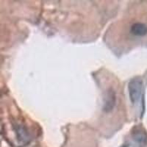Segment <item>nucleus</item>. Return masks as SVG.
Instances as JSON below:
<instances>
[{
  "label": "nucleus",
  "instance_id": "1",
  "mask_svg": "<svg viewBox=\"0 0 147 147\" xmlns=\"http://www.w3.org/2000/svg\"><path fill=\"white\" fill-rule=\"evenodd\" d=\"M142 88L143 82L140 79H133L129 82V96L132 104H136L139 101L142 93Z\"/></svg>",
  "mask_w": 147,
  "mask_h": 147
},
{
  "label": "nucleus",
  "instance_id": "2",
  "mask_svg": "<svg viewBox=\"0 0 147 147\" xmlns=\"http://www.w3.org/2000/svg\"><path fill=\"white\" fill-rule=\"evenodd\" d=\"M116 103V94L113 88H110L107 90L105 102H104L103 110L105 112L110 113L113 110Z\"/></svg>",
  "mask_w": 147,
  "mask_h": 147
},
{
  "label": "nucleus",
  "instance_id": "3",
  "mask_svg": "<svg viewBox=\"0 0 147 147\" xmlns=\"http://www.w3.org/2000/svg\"><path fill=\"white\" fill-rule=\"evenodd\" d=\"M130 31L132 34L136 36H144L147 34V26L145 24L140 23V22L135 23L131 27Z\"/></svg>",
  "mask_w": 147,
  "mask_h": 147
},
{
  "label": "nucleus",
  "instance_id": "4",
  "mask_svg": "<svg viewBox=\"0 0 147 147\" xmlns=\"http://www.w3.org/2000/svg\"><path fill=\"white\" fill-rule=\"evenodd\" d=\"M133 138L140 144H145L147 142V134L141 129H136V132H133Z\"/></svg>",
  "mask_w": 147,
  "mask_h": 147
},
{
  "label": "nucleus",
  "instance_id": "5",
  "mask_svg": "<svg viewBox=\"0 0 147 147\" xmlns=\"http://www.w3.org/2000/svg\"><path fill=\"white\" fill-rule=\"evenodd\" d=\"M122 147H126V146H122Z\"/></svg>",
  "mask_w": 147,
  "mask_h": 147
}]
</instances>
